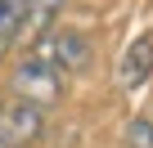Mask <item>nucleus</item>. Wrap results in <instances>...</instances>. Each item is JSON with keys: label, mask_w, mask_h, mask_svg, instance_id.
Segmentation results:
<instances>
[{"label": "nucleus", "mask_w": 153, "mask_h": 148, "mask_svg": "<svg viewBox=\"0 0 153 148\" xmlns=\"http://www.w3.org/2000/svg\"><path fill=\"white\" fill-rule=\"evenodd\" d=\"M23 9H27V0H0V54L14 45V32L23 23Z\"/></svg>", "instance_id": "423d86ee"}, {"label": "nucleus", "mask_w": 153, "mask_h": 148, "mask_svg": "<svg viewBox=\"0 0 153 148\" xmlns=\"http://www.w3.org/2000/svg\"><path fill=\"white\" fill-rule=\"evenodd\" d=\"M59 94H63V72H54L50 63L23 58V63L14 67V99H27V103L45 108V103H54Z\"/></svg>", "instance_id": "f03ea898"}, {"label": "nucleus", "mask_w": 153, "mask_h": 148, "mask_svg": "<svg viewBox=\"0 0 153 148\" xmlns=\"http://www.w3.org/2000/svg\"><path fill=\"white\" fill-rule=\"evenodd\" d=\"M41 130H45V108L27 99H14L0 108V148H27L32 139H41Z\"/></svg>", "instance_id": "7ed1b4c3"}, {"label": "nucleus", "mask_w": 153, "mask_h": 148, "mask_svg": "<svg viewBox=\"0 0 153 148\" xmlns=\"http://www.w3.org/2000/svg\"><path fill=\"white\" fill-rule=\"evenodd\" d=\"M126 139H131V148H153V121H144V117L126 121Z\"/></svg>", "instance_id": "0eeeda50"}, {"label": "nucleus", "mask_w": 153, "mask_h": 148, "mask_svg": "<svg viewBox=\"0 0 153 148\" xmlns=\"http://www.w3.org/2000/svg\"><path fill=\"white\" fill-rule=\"evenodd\" d=\"M32 49H36L32 58L50 63L54 72H81V67L90 63V36H86V32H72V27H54V32H45Z\"/></svg>", "instance_id": "f257e3e1"}, {"label": "nucleus", "mask_w": 153, "mask_h": 148, "mask_svg": "<svg viewBox=\"0 0 153 148\" xmlns=\"http://www.w3.org/2000/svg\"><path fill=\"white\" fill-rule=\"evenodd\" d=\"M68 0H27V9H23V23L14 32V45H36L45 32H54V18L63 14Z\"/></svg>", "instance_id": "39448f33"}, {"label": "nucleus", "mask_w": 153, "mask_h": 148, "mask_svg": "<svg viewBox=\"0 0 153 148\" xmlns=\"http://www.w3.org/2000/svg\"><path fill=\"white\" fill-rule=\"evenodd\" d=\"M149 72H153V36H135L126 45V54L117 58V85L126 94H135L149 81Z\"/></svg>", "instance_id": "20e7f679"}]
</instances>
